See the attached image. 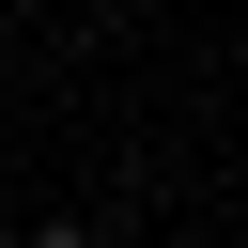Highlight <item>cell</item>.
Returning <instances> with one entry per match:
<instances>
[{
  "instance_id": "6da1fadb",
  "label": "cell",
  "mask_w": 248,
  "mask_h": 248,
  "mask_svg": "<svg viewBox=\"0 0 248 248\" xmlns=\"http://www.w3.org/2000/svg\"><path fill=\"white\" fill-rule=\"evenodd\" d=\"M16 248H108V232H78V217H46V232H16Z\"/></svg>"
},
{
  "instance_id": "7a4b0ae2",
  "label": "cell",
  "mask_w": 248,
  "mask_h": 248,
  "mask_svg": "<svg viewBox=\"0 0 248 248\" xmlns=\"http://www.w3.org/2000/svg\"><path fill=\"white\" fill-rule=\"evenodd\" d=\"M0 248H16V232H0Z\"/></svg>"
}]
</instances>
